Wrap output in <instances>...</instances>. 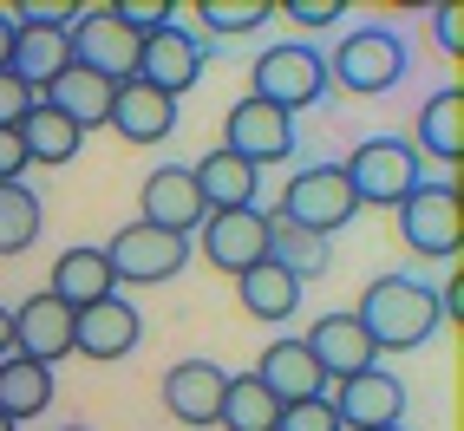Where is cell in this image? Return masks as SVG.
<instances>
[{
    "label": "cell",
    "instance_id": "cell-42",
    "mask_svg": "<svg viewBox=\"0 0 464 431\" xmlns=\"http://www.w3.org/2000/svg\"><path fill=\"white\" fill-rule=\"evenodd\" d=\"M59 431H85V425H59Z\"/></svg>",
    "mask_w": 464,
    "mask_h": 431
},
{
    "label": "cell",
    "instance_id": "cell-29",
    "mask_svg": "<svg viewBox=\"0 0 464 431\" xmlns=\"http://www.w3.org/2000/svg\"><path fill=\"white\" fill-rule=\"evenodd\" d=\"M14 66L7 72H20L26 85H34V91H46L59 72H66L72 66V46H66V34H26V26H14Z\"/></svg>",
    "mask_w": 464,
    "mask_h": 431
},
{
    "label": "cell",
    "instance_id": "cell-32",
    "mask_svg": "<svg viewBox=\"0 0 464 431\" xmlns=\"http://www.w3.org/2000/svg\"><path fill=\"white\" fill-rule=\"evenodd\" d=\"M14 26H26V34H66V26L79 20L72 0H20V7H7Z\"/></svg>",
    "mask_w": 464,
    "mask_h": 431
},
{
    "label": "cell",
    "instance_id": "cell-11",
    "mask_svg": "<svg viewBox=\"0 0 464 431\" xmlns=\"http://www.w3.org/2000/svg\"><path fill=\"white\" fill-rule=\"evenodd\" d=\"M327 406L347 431H386L406 418V379L386 373V366H366V373L327 386Z\"/></svg>",
    "mask_w": 464,
    "mask_h": 431
},
{
    "label": "cell",
    "instance_id": "cell-8",
    "mask_svg": "<svg viewBox=\"0 0 464 431\" xmlns=\"http://www.w3.org/2000/svg\"><path fill=\"white\" fill-rule=\"evenodd\" d=\"M295 138H301L295 118L282 105H262V99H236L229 118H223V150H236V158L256 164V170L288 164L295 158Z\"/></svg>",
    "mask_w": 464,
    "mask_h": 431
},
{
    "label": "cell",
    "instance_id": "cell-6",
    "mask_svg": "<svg viewBox=\"0 0 464 431\" xmlns=\"http://www.w3.org/2000/svg\"><path fill=\"white\" fill-rule=\"evenodd\" d=\"M190 235H164L150 223H125L105 242V262H111V282L118 288H150V282H170V274L190 268Z\"/></svg>",
    "mask_w": 464,
    "mask_h": 431
},
{
    "label": "cell",
    "instance_id": "cell-2",
    "mask_svg": "<svg viewBox=\"0 0 464 431\" xmlns=\"http://www.w3.org/2000/svg\"><path fill=\"white\" fill-rule=\"evenodd\" d=\"M406 79V40H399V26H353V34H340L334 59H327V85L353 91V99H380Z\"/></svg>",
    "mask_w": 464,
    "mask_h": 431
},
{
    "label": "cell",
    "instance_id": "cell-15",
    "mask_svg": "<svg viewBox=\"0 0 464 431\" xmlns=\"http://www.w3.org/2000/svg\"><path fill=\"white\" fill-rule=\"evenodd\" d=\"M223 392H229V373L216 359H177L164 373V412L183 431H209L216 412H223Z\"/></svg>",
    "mask_w": 464,
    "mask_h": 431
},
{
    "label": "cell",
    "instance_id": "cell-20",
    "mask_svg": "<svg viewBox=\"0 0 464 431\" xmlns=\"http://www.w3.org/2000/svg\"><path fill=\"white\" fill-rule=\"evenodd\" d=\"M46 294H59L72 314H79V307H92V301H105V294H118L105 249H85V242L59 249V255H53V274H46Z\"/></svg>",
    "mask_w": 464,
    "mask_h": 431
},
{
    "label": "cell",
    "instance_id": "cell-28",
    "mask_svg": "<svg viewBox=\"0 0 464 431\" xmlns=\"http://www.w3.org/2000/svg\"><path fill=\"white\" fill-rule=\"evenodd\" d=\"M275 418H282L275 392H268L256 373H236L229 392H223V412H216V425H223V431H275Z\"/></svg>",
    "mask_w": 464,
    "mask_h": 431
},
{
    "label": "cell",
    "instance_id": "cell-7",
    "mask_svg": "<svg viewBox=\"0 0 464 431\" xmlns=\"http://www.w3.org/2000/svg\"><path fill=\"white\" fill-rule=\"evenodd\" d=\"M66 46H72V66L105 85L138 79V34H125L111 7H79V20L66 26Z\"/></svg>",
    "mask_w": 464,
    "mask_h": 431
},
{
    "label": "cell",
    "instance_id": "cell-10",
    "mask_svg": "<svg viewBox=\"0 0 464 431\" xmlns=\"http://www.w3.org/2000/svg\"><path fill=\"white\" fill-rule=\"evenodd\" d=\"M399 235L425 262H458V190L451 183H419L399 203Z\"/></svg>",
    "mask_w": 464,
    "mask_h": 431
},
{
    "label": "cell",
    "instance_id": "cell-25",
    "mask_svg": "<svg viewBox=\"0 0 464 431\" xmlns=\"http://www.w3.org/2000/svg\"><path fill=\"white\" fill-rule=\"evenodd\" d=\"M236 294H242V314H249V321H295V307H301V282H295V274L288 268H275V262H256L249 274H236Z\"/></svg>",
    "mask_w": 464,
    "mask_h": 431
},
{
    "label": "cell",
    "instance_id": "cell-4",
    "mask_svg": "<svg viewBox=\"0 0 464 431\" xmlns=\"http://www.w3.org/2000/svg\"><path fill=\"white\" fill-rule=\"evenodd\" d=\"M249 79H256V91H249V99H262V105H282L288 118L327 99V59H321L314 46H301V40L268 46V53L256 59V66H249Z\"/></svg>",
    "mask_w": 464,
    "mask_h": 431
},
{
    "label": "cell",
    "instance_id": "cell-34",
    "mask_svg": "<svg viewBox=\"0 0 464 431\" xmlns=\"http://www.w3.org/2000/svg\"><path fill=\"white\" fill-rule=\"evenodd\" d=\"M275 431H340V418H334L327 392H321V398H301V406H282Z\"/></svg>",
    "mask_w": 464,
    "mask_h": 431
},
{
    "label": "cell",
    "instance_id": "cell-37",
    "mask_svg": "<svg viewBox=\"0 0 464 431\" xmlns=\"http://www.w3.org/2000/svg\"><path fill=\"white\" fill-rule=\"evenodd\" d=\"M340 14H347L340 0H288V20L295 26H334Z\"/></svg>",
    "mask_w": 464,
    "mask_h": 431
},
{
    "label": "cell",
    "instance_id": "cell-23",
    "mask_svg": "<svg viewBox=\"0 0 464 431\" xmlns=\"http://www.w3.org/2000/svg\"><path fill=\"white\" fill-rule=\"evenodd\" d=\"M14 131H20V144H26V164H46V170L72 164L79 150H85V131L72 125V118H59L46 99H34V111H26Z\"/></svg>",
    "mask_w": 464,
    "mask_h": 431
},
{
    "label": "cell",
    "instance_id": "cell-5",
    "mask_svg": "<svg viewBox=\"0 0 464 431\" xmlns=\"http://www.w3.org/2000/svg\"><path fill=\"white\" fill-rule=\"evenodd\" d=\"M275 216L334 242V235L360 216V203H353L347 170H340V164H307V170H295V177L282 183V209H275Z\"/></svg>",
    "mask_w": 464,
    "mask_h": 431
},
{
    "label": "cell",
    "instance_id": "cell-30",
    "mask_svg": "<svg viewBox=\"0 0 464 431\" xmlns=\"http://www.w3.org/2000/svg\"><path fill=\"white\" fill-rule=\"evenodd\" d=\"M40 223H46L40 196L26 183H0V255H26L40 242Z\"/></svg>",
    "mask_w": 464,
    "mask_h": 431
},
{
    "label": "cell",
    "instance_id": "cell-40",
    "mask_svg": "<svg viewBox=\"0 0 464 431\" xmlns=\"http://www.w3.org/2000/svg\"><path fill=\"white\" fill-rule=\"evenodd\" d=\"M14 353V307H0V359Z\"/></svg>",
    "mask_w": 464,
    "mask_h": 431
},
{
    "label": "cell",
    "instance_id": "cell-19",
    "mask_svg": "<svg viewBox=\"0 0 464 431\" xmlns=\"http://www.w3.org/2000/svg\"><path fill=\"white\" fill-rule=\"evenodd\" d=\"M256 379L275 392V406H301V398H321L327 392L314 353H307L301 340H268L262 359H256Z\"/></svg>",
    "mask_w": 464,
    "mask_h": 431
},
{
    "label": "cell",
    "instance_id": "cell-3",
    "mask_svg": "<svg viewBox=\"0 0 464 431\" xmlns=\"http://www.w3.org/2000/svg\"><path fill=\"white\" fill-rule=\"evenodd\" d=\"M340 170H347V190H353L360 209H399V203L425 183L419 150H412L406 138H366Z\"/></svg>",
    "mask_w": 464,
    "mask_h": 431
},
{
    "label": "cell",
    "instance_id": "cell-31",
    "mask_svg": "<svg viewBox=\"0 0 464 431\" xmlns=\"http://www.w3.org/2000/svg\"><path fill=\"white\" fill-rule=\"evenodd\" d=\"M275 14H282L275 0H203V7H197V20L209 26V34H229V40L236 34H262Z\"/></svg>",
    "mask_w": 464,
    "mask_h": 431
},
{
    "label": "cell",
    "instance_id": "cell-22",
    "mask_svg": "<svg viewBox=\"0 0 464 431\" xmlns=\"http://www.w3.org/2000/svg\"><path fill=\"white\" fill-rule=\"evenodd\" d=\"M412 150L431 164H445V170L464 158V85H445L419 105V144Z\"/></svg>",
    "mask_w": 464,
    "mask_h": 431
},
{
    "label": "cell",
    "instance_id": "cell-16",
    "mask_svg": "<svg viewBox=\"0 0 464 431\" xmlns=\"http://www.w3.org/2000/svg\"><path fill=\"white\" fill-rule=\"evenodd\" d=\"M14 353L20 359H40V366H59L72 353V307L59 294H26L14 307Z\"/></svg>",
    "mask_w": 464,
    "mask_h": 431
},
{
    "label": "cell",
    "instance_id": "cell-18",
    "mask_svg": "<svg viewBox=\"0 0 464 431\" xmlns=\"http://www.w3.org/2000/svg\"><path fill=\"white\" fill-rule=\"evenodd\" d=\"M105 125L125 138V144H164L177 131V99L158 85H144V79H125L111 91V118Z\"/></svg>",
    "mask_w": 464,
    "mask_h": 431
},
{
    "label": "cell",
    "instance_id": "cell-26",
    "mask_svg": "<svg viewBox=\"0 0 464 431\" xmlns=\"http://www.w3.org/2000/svg\"><path fill=\"white\" fill-rule=\"evenodd\" d=\"M111 91H118V85H105V79H92V72L66 66V72H59V79L40 91V99H46L59 118H72L79 131H99L105 118H111Z\"/></svg>",
    "mask_w": 464,
    "mask_h": 431
},
{
    "label": "cell",
    "instance_id": "cell-43",
    "mask_svg": "<svg viewBox=\"0 0 464 431\" xmlns=\"http://www.w3.org/2000/svg\"><path fill=\"white\" fill-rule=\"evenodd\" d=\"M386 431H406V425H386Z\"/></svg>",
    "mask_w": 464,
    "mask_h": 431
},
{
    "label": "cell",
    "instance_id": "cell-24",
    "mask_svg": "<svg viewBox=\"0 0 464 431\" xmlns=\"http://www.w3.org/2000/svg\"><path fill=\"white\" fill-rule=\"evenodd\" d=\"M268 262L275 268H288L295 282H321V274L334 268V242L314 235V229H301V223H282V216H268Z\"/></svg>",
    "mask_w": 464,
    "mask_h": 431
},
{
    "label": "cell",
    "instance_id": "cell-14",
    "mask_svg": "<svg viewBox=\"0 0 464 431\" xmlns=\"http://www.w3.org/2000/svg\"><path fill=\"white\" fill-rule=\"evenodd\" d=\"M138 340H144V314L125 294H105L72 314V353H85V359H125V353H138Z\"/></svg>",
    "mask_w": 464,
    "mask_h": 431
},
{
    "label": "cell",
    "instance_id": "cell-21",
    "mask_svg": "<svg viewBox=\"0 0 464 431\" xmlns=\"http://www.w3.org/2000/svg\"><path fill=\"white\" fill-rule=\"evenodd\" d=\"M190 177H197L203 209H256V196H262V170L242 164L236 150H223V144H216L203 164H190Z\"/></svg>",
    "mask_w": 464,
    "mask_h": 431
},
{
    "label": "cell",
    "instance_id": "cell-39",
    "mask_svg": "<svg viewBox=\"0 0 464 431\" xmlns=\"http://www.w3.org/2000/svg\"><path fill=\"white\" fill-rule=\"evenodd\" d=\"M14 40H20V34H14V20H7V7H0V72L14 66Z\"/></svg>",
    "mask_w": 464,
    "mask_h": 431
},
{
    "label": "cell",
    "instance_id": "cell-27",
    "mask_svg": "<svg viewBox=\"0 0 464 431\" xmlns=\"http://www.w3.org/2000/svg\"><path fill=\"white\" fill-rule=\"evenodd\" d=\"M46 406H53V366L7 353V359H0V412H7L14 425H26V418H40Z\"/></svg>",
    "mask_w": 464,
    "mask_h": 431
},
{
    "label": "cell",
    "instance_id": "cell-41",
    "mask_svg": "<svg viewBox=\"0 0 464 431\" xmlns=\"http://www.w3.org/2000/svg\"><path fill=\"white\" fill-rule=\"evenodd\" d=\"M0 431H20V425H14V418H7V412H0Z\"/></svg>",
    "mask_w": 464,
    "mask_h": 431
},
{
    "label": "cell",
    "instance_id": "cell-36",
    "mask_svg": "<svg viewBox=\"0 0 464 431\" xmlns=\"http://www.w3.org/2000/svg\"><path fill=\"white\" fill-rule=\"evenodd\" d=\"M34 99H40V91H34V85H26L20 72H0V131H14V125H20V118H26V111H34Z\"/></svg>",
    "mask_w": 464,
    "mask_h": 431
},
{
    "label": "cell",
    "instance_id": "cell-35",
    "mask_svg": "<svg viewBox=\"0 0 464 431\" xmlns=\"http://www.w3.org/2000/svg\"><path fill=\"white\" fill-rule=\"evenodd\" d=\"M425 26H431V40H439V53H464V7H458V0H439V7H431L425 14Z\"/></svg>",
    "mask_w": 464,
    "mask_h": 431
},
{
    "label": "cell",
    "instance_id": "cell-33",
    "mask_svg": "<svg viewBox=\"0 0 464 431\" xmlns=\"http://www.w3.org/2000/svg\"><path fill=\"white\" fill-rule=\"evenodd\" d=\"M111 20L125 26V34L150 40V34H164V26L177 20V7H170V0H118V7H111Z\"/></svg>",
    "mask_w": 464,
    "mask_h": 431
},
{
    "label": "cell",
    "instance_id": "cell-9",
    "mask_svg": "<svg viewBox=\"0 0 464 431\" xmlns=\"http://www.w3.org/2000/svg\"><path fill=\"white\" fill-rule=\"evenodd\" d=\"M190 249H203V262L223 274H249L256 262H268V216L262 209H209L203 229L190 235Z\"/></svg>",
    "mask_w": 464,
    "mask_h": 431
},
{
    "label": "cell",
    "instance_id": "cell-13",
    "mask_svg": "<svg viewBox=\"0 0 464 431\" xmlns=\"http://www.w3.org/2000/svg\"><path fill=\"white\" fill-rule=\"evenodd\" d=\"M203 196H197V177L183 170V164H158L144 177V190H138V223L150 229H164V235H197L203 229Z\"/></svg>",
    "mask_w": 464,
    "mask_h": 431
},
{
    "label": "cell",
    "instance_id": "cell-17",
    "mask_svg": "<svg viewBox=\"0 0 464 431\" xmlns=\"http://www.w3.org/2000/svg\"><path fill=\"white\" fill-rule=\"evenodd\" d=\"M301 347L314 353V366H321V379H327V386L366 373V366H380L373 340H366V327H360L353 314H321L314 327H307V340H301Z\"/></svg>",
    "mask_w": 464,
    "mask_h": 431
},
{
    "label": "cell",
    "instance_id": "cell-38",
    "mask_svg": "<svg viewBox=\"0 0 464 431\" xmlns=\"http://www.w3.org/2000/svg\"><path fill=\"white\" fill-rule=\"evenodd\" d=\"M26 177V144L20 131H0V183H20Z\"/></svg>",
    "mask_w": 464,
    "mask_h": 431
},
{
    "label": "cell",
    "instance_id": "cell-1",
    "mask_svg": "<svg viewBox=\"0 0 464 431\" xmlns=\"http://www.w3.org/2000/svg\"><path fill=\"white\" fill-rule=\"evenodd\" d=\"M353 321L366 327L373 353H412L439 333L445 314H439V288H425L419 274H380V282L360 294Z\"/></svg>",
    "mask_w": 464,
    "mask_h": 431
},
{
    "label": "cell",
    "instance_id": "cell-12",
    "mask_svg": "<svg viewBox=\"0 0 464 431\" xmlns=\"http://www.w3.org/2000/svg\"><path fill=\"white\" fill-rule=\"evenodd\" d=\"M203 66H209V46H203V34H190L183 20H170L164 34H150V40H138V79L144 85H158V91H190L197 79H203Z\"/></svg>",
    "mask_w": 464,
    "mask_h": 431
}]
</instances>
